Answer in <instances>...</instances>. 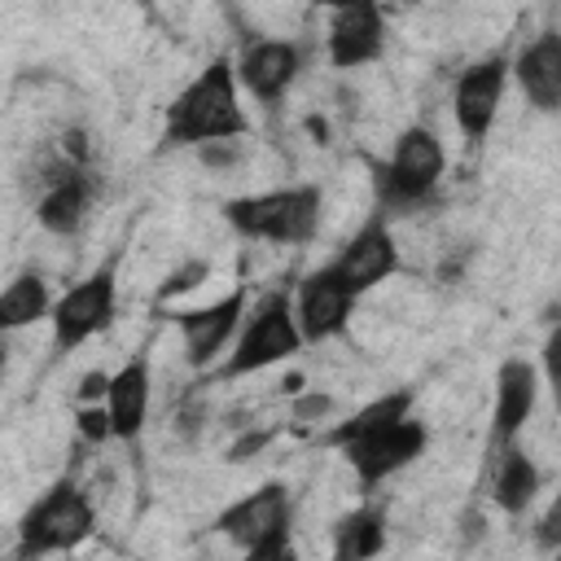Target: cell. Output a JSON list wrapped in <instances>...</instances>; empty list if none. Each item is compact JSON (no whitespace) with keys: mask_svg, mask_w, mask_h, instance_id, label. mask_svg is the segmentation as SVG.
Returning a JSON list of instances; mask_svg holds the SVG:
<instances>
[{"mask_svg":"<svg viewBox=\"0 0 561 561\" xmlns=\"http://www.w3.org/2000/svg\"><path fill=\"white\" fill-rule=\"evenodd\" d=\"M250 136V114L241 105V83L228 57L202 66L162 114V149H202L219 140Z\"/></svg>","mask_w":561,"mask_h":561,"instance_id":"6da1fadb","label":"cell"},{"mask_svg":"<svg viewBox=\"0 0 561 561\" xmlns=\"http://www.w3.org/2000/svg\"><path fill=\"white\" fill-rule=\"evenodd\" d=\"M320 210H324L320 184H285L224 202V219L237 237L272 241V245H307L320 232Z\"/></svg>","mask_w":561,"mask_h":561,"instance_id":"7a4b0ae2","label":"cell"},{"mask_svg":"<svg viewBox=\"0 0 561 561\" xmlns=\"http://www.w3.org/2000/svg\"><path fill=\"white\" fill-rule=\"evenodd\" d=\"M302 333H298V320H294V302H289V289H267L254 307H245L241 316V329L224 355V368L219 377L224 381H237V377H254V373H267L285 359H294L302 351Z\"/></svg>","mask_w":561,"mask_h":561,"instance_id":"3957f363","label":"cell"},{"mask_svg":"<svg viewBox=\"0 0 561 561\" xmlns=\"http://www.w3.org/2000/svg\"><path fill=\"white\" fill-rule=\"evenodd\" d=\"M215 535L241 548L254 561L294 557V500L285 482H259L254 491L237 495L215 513Z\"/></svg>","mask_w":561,"mask_h":561,"instance_id":"277c9868","label":"cell"},{"mask_svg":"<svg viewBox=\"0 0 561 561\" xmlns=\"http://www.w3.org/2000/svg\"><path fill=\"white\" fill-rule=\"evenodd\" d=\"M447 171V149L443 140L425 127V123H412L394 136L390 145V158L386 162H373V184H377V202L386 210H408L416 202H425L438 180Z\"/></svg>","mask_w":561,"mask_h":561,"instance_id":"5b68a950","label":"cell"},{"mask_svg":"<svg viewBox=\"0 0 561 561\" xmlns=\"http://www.w3.org/2000/svg\"><path fill=\"white\" fill-rule=\"evenodd\" d=\"M96 530V508L92 500L70 482L57 478L18 522V552L22 557H44V552H70Z\"/></svg>","mask_w":561,"mask_h":561,"instance_id":"8992f818","label":"cell"},{"mask_svg":"<svg viewBox=\"0 0 561 561\" xmlns=\"http://www.w3.org/2000/svg\"><path fill=\"white\" fill-rule=\"evenodd\" d=\"M114 311H118V254H110L83 280H75L66 294L53 298V307H48L53 346L61 355L83 346L88 337H96L114 324Z\"/></svg>","mask_w":561,"mask_h":561,"instance_id":"52a82bcc","label":"cell"},{"mask_svg":"<svg viewBox=\"0 0 561 561\" xmlns=\"http://www.w3.org/2000/svg\"><path fill=\"white\" fill-rule=\"evenodd\" d=\"M425 443H430L425 421H416L412 412H403V416H390V421H381V425L346 438L337 451L346 456L359 491H373L386 478H394L399 469H408L425 451Z\"/></svg>","mask_w":561,"mask_h":561,"instance_id":"ba28073f","label":"cell"},{"mask_svg":"<svg viewBox=\"0 0 561 561\" xmlns=\"http://www.w3.org/2000/svg\"><path fill=\"white\" fill-rule=\"evenodd\" d=\"M504 88H508V57L504 53H486V57L469 61L456 75L451 118H456V127H460V136L469 145H482L491 136L495 114H500V101H504Z\"/></svg>","mask_w":561,"mask_h":561,"instance_id":"9c48e42d","label":"cell"},{"mask_svg":"<svg viewBox=\"0 0 561 561\" xmlns=\"http://www.w3.org/2000/svg\"><path fill=\"white\" fill-rule=\"evenodd\" d=\"M245 307H250L245 285H232L224 298H215L206 307H184V311L171 316V324L180 329L188 368H210L219 355H228V346H232V337L241 329Z\"/></svg>","mask_w":561,"mask_h":561,"instance_id":"30bf717a","label":"cell"},{"mask_svg":"<svg viewBox=\"0 0 561 561\" xmlns=\"http://www.w3.org/2000/svg\"><path fill=\"white\" fill-rule=\"evenodd\" d=\"M289 302H294V320H298L302 342L316 346V342H333V337L346 333L351 311H355L359 298L346 289V280L333 272V263H320V267H311L298 280V289L289 294Z\"/></svg>","mask_w":561,"mask_h":561,"instance_id":"8fae6325","label":"cell"},{"mask_svg":"<svg viewBox=\"0 0 561 561\" xmlns=\"http://www.w3.org/2000/svg\"><path fill=\"white\" fill-rule=\"evenodd\" d=\"M324 53L333 70H359L386 53V13L381 0H351L329 9Z\"/></svg>","mask_w":561,"mask_h":561,"instance_id":"7c38bea8","label":"cell"},{"mask_svg":"<svg viewBox=\"0 0 561 561\" xmlns=\"http://www.w3.org/2000/svg\"><path fill=\"white\" fill-rule=\"evenodd\" d=\"M329 263H333V272L346 280V289H351L355 298H364L368 289H377L381 280H390V276L399 272V241H394V232H390V224H386V210L373 215Z\"/></svg>","mask_w":561,"mask_h":561,"instance_id":"4fadbf2b","label":"cell"},{"mask_svg":"<svg viewBox=\"0 0 561 561\" xmlns=\"http://www.w3.org/2000/svg\"><path fill=\"white\" fill-rule=\"evenodd\" d=\"M539 390H543V377L535 368V359L526 355H508L500 368H495V399H491V451L522 438L526 421L535 416L539 408Z\"/></svg>","mask_w":561,"mask_h":561,"instance_id":"5bb4252c","label":"cell"},{"mask_svg":"<svg viewBox=\"0 0 561 561\" xmlns=\"http://www.w3.org/2000/svg\"><path fill=\"white\" fill-rule=\"evenodd\" d=\"M241 92H250L259 105H276L302 75V48L294 39H254L232 61Z\"/></svg>","mask_w":561,"mask_h":561,"instance_id":"9a60e30c","label":"cell"},{"mask_svg":"<svg viewBox=\"0 0 561 561\" xmlns=\"http://www.w3.org/2000/svg\"><path fill=\"white\" fill-rule=\"evenodd\" d=\"M149 394H153V373L145 355H131L118 373H110L105 386V412H110V438L136 443L145 421H149Z\"/></svg>","mask_w":561,"mask_h":561,"instance_id":"2e32d148","label":"cell"},{"mask_svg":"<svg viewBox=\"0 0 561 561\" xmlns=\"http://www.w3.org/2000/svg\"><path fill=\"white\" fill-rule=\"evenodd\" d=\"M508 75L517 79L522 96H526L539 114H557V110H561V35H557V31L535 35V39L508 61Z\"/></svg>","mask_w":561,"mask_h":561,"instance_id":"e0dca14e","label":"cell"},{"mask_svg":"<svg viewBox=\"0 0 561 561\" xmlns=\"http://www.w3.org/2000/svg\"><path fill=\"white\" fill-rule=\"evenodd\" d=\"M539 486H543V473H539V465L526 456V447H522L517 438H513V443H504V447H495V469H491V504H495L500 513L522 517V513L535 504Z\"/></svg>","mask_w":561,"mask_h":561,"instance_id":"ac0fdd59","label":"cell"},{"mask_svg":"<svg viewBox=\"0 0 561 561\" xmlns=\"http://www.w3.org/2000/svg\"><path fill=\"white\" fill-rule=\"evenodd\" d=\"M88 202H92V188L79 171H61L35 202V219L44 232L53 237H75L88 219Z\"/></svg>","mask_w":561,"mask_h":561,"instance_id":"d6986e66","label":"cell"},{"mask_svg":"<svg viewBox=\"0 0 561 561\" xmlns=\"http://www.w3.org/2000/svg\"><path fill=\"white\" fill-rule=\"evenodd\" d=\"M386 552V508L359 504L333 522V557L337 561H368Z\"/></svg>","mask_w":561,"mask_h":561,"instance_id":"ffe728a7","label":"cell"},{"mask_svg":"<svg viewBox=\"0 0 561 561\" xmlns=\"http://www.w3.org/2000/svg\"><path fill=\"white\" fill-rule=\"evenodd\" d=\"M48 307H53L48 280L39 272H18L0 289V333H13V329H26V324L48 320Z\"/></svg>","mask_w":561,"mask_h":561,"instance_id":"44dd1931","label":"cell"},{"mask_svg":"<svg viewBox=\"0 0 561 561\" xmlns=\"http://www.w3.org/2000/svg\"><path fill=\"white\" fill-rule=\"evenodd\" d=\"M412 403H416V390H386V394H377V399H368V403H359L346 421H333L329 430H324V438L320 443H329V447H342L346 438H355V434H364V430H373V425H381V421H390V416H403V412H412Z\"/></svg>","mask_w":561,"mask_h":561,"instance_id":"7402d4cb","label":"cell"},{"mask_svg":"<svg viewBox=\"0 0 561 561\" xmlns=\"http://www.w3.org/2000/svg\"><path fill=\"white\" fill-rule=\"evenodd\" d=\"M333 412H337V399L329 390H298L289 403L294 425H320V421H333Z\"/></svg>","mask_w":561,"mask_h":561,"instance_id":"603a6c76","label":"cell"},{"mask_svg":"<svg viewBox=\"0 0 561 561\" xmlns=\"http://www.w3.org/2000/svg\"><path fill=\"white\" fill-rule=\"evenodd\" d=\"M206 276H210V263H206V259H188L184 267H175V272L158 285V302H171V298H180V294L197 289Z\"/></svg>","mask_w":561,"mask_h":561,"instance_id":"cb8c5ba5","label":"cell"},{"mask_svg":"<svg viewBox=\"0 0 561 561\" xmlns=\"http://www.w3.org/2000/svg\"><path fill=\"white\" fill-rule=\"evenodd\" d=\"M75 425H79V434L88 443H105L110 438V412H105V403L101 399L96 403H75Z\"/></svg>","mask_w":561,"mask_h":561,"instance_id":"d4e9b609","label":"cell"},{"mask_svg":"<svg viewBox=\"0 0 561 561\" xmlns=\"http://www.w3.org/2000/svg\"><path fill=\"white\" fill-rule=\"evenodd\" d=\"M272 438H276V430H254V434H245V438H237V443L228 447V456H224V460H228V465H241V460H254V456H259V451H263V447H267Z\"/></svg>","mask_w":561,"mask_h":561,"instance_id":"484cf974","label":"cell"},{"mask_svg":"<svg viewBox=\"0 0 561 561\" xmlns=\"http://www.w3.org/2000/svg\"><path fill=\"white\" fill-rule=\"evenodd\" d=\"M105 386H110V373H88V377L79 381L75 403H96V399H105Z\"/></svg>","mask_w":561,"mask_h":561,"instance_id":"4316f807","label":"cell"},{"mask_svg":"<svg viewBox=\"0 0 561 561\" xmlns=\"http://www.w3.org/2000/svg\"><path fill=\"white\" fill-rule=\"evenodd\" d=\"M311 4H320V9H337V4H351V0H311Z\"/></svg>","mask_w":561,"mask_h":561,"instance_id":"83f0119b","label":"cell"},{"mask_svg":"<svg viewBox=\"0 0 561 561\" xmlns=\"http://www.w3.org/2000/svg\"><path fill=\"white\" fill-rule=\"evenodd\" d=\"M399 4H425V0H399Z\"/></svg>","mask_w":561,"mask_h":561,"instance_id":"f1b7e54d","label":"cell"}]
</instances>
